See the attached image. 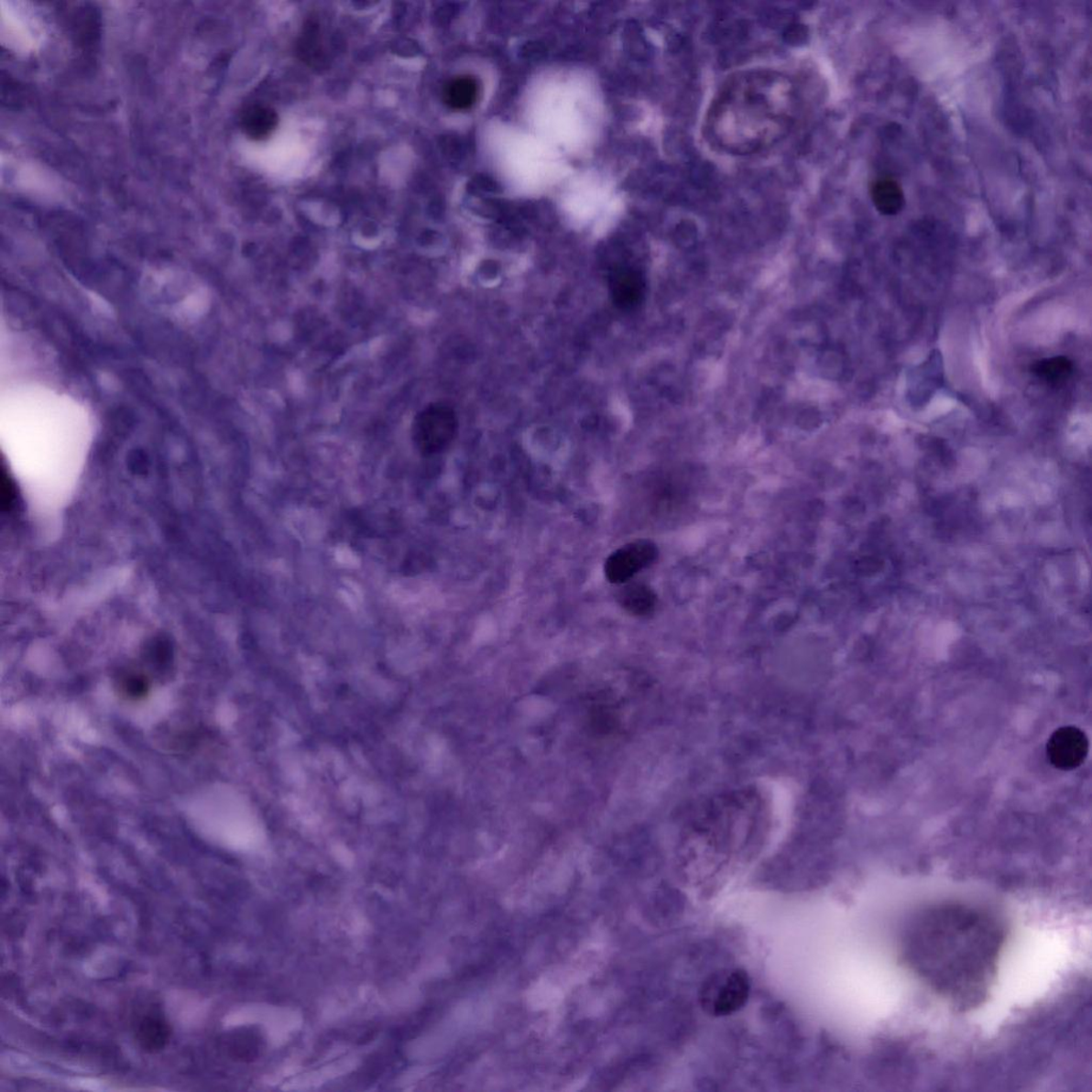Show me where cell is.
<instances>
[{
	"instance_id": "1",
	"label": "cell",
	"mask_w": 1092,
	"mask_h": 1092,
	"mask_svg": "<svg viewBox=\"0 0 1092 1092\" xmlns=\"http://www.w3.org/2000/svg\"><path fill=\"white\" fill-rule=\"evenodd\" d=\"M1005 941L989 913L964 903L925 910L903 939L907 966L934 991L962 1010L985 999Z\"/></svg>"
},
{
	"instance_id": "2",
	"label": "cell",
	"mask_w": 1092,
	"mask_h": 1092,
	"mask_svg": "<svg viewBox=\"0 0 1092 1092\" xmlns=\"http://www.w3.org/2000/svg\"><path fill=\"white\" fill-rule=\"evenodd\" d=\"M801 100L794 82L772 70L739 71L715 95L705 116L714 147L733 156L766 151L794 128Z\"/></svg>"
},
{
	"instance_id": "3",
	"label": "cell",
	"mask_w": 1092,
	"mask_h": 1092,
	"mask_svg": "<svg viewBox=\"0 0 1092 1092\" xmlns=\"http://www.w3.org/2000/svg\"><path fill=\"white\" fill-rule=\"evenodd\" d=\"M751 992L749 975L742 968H726L715 972L702 985L699 1000L702 1010L712 1017H727L742 1010Z\"/></svg>"
},
{
	"instance_id": "4",
	"label": "cell",
	"mask_w": 1092,
	"mask_h": 1092,
	"mask_svg": "<svg viewBox=\"0 0 1092 1092\" xmlns=\"http://www.w3.org/2000/svg\"><path fill=\"white\" fill-rule=\"evenodd\" d=\"M457 431L458 420L451 408L431 406L416 416L413 441L422 454L432 456L451 445Z\"/></svg>"
},
{
	"instance_id": "5",
	"label": "cell",
	"mask_w": 1092,
	"mask_h": 1092,
	"mask_svg": "<svg viewBox=\"0 0 1092 1092\" xmlns=\"http://www.w3.org/2000/svg\"><path fill=\"white\" fill-rule=\"evenodd\" d=\"M658 557L656 546L647 541H639L617 549L607 558L606 575L614 584H628L639 572L653 563Z\"/></svg>"
},
{
	"instance_id": "6",
	"label": "cell",
	"mask_w": 1092,
	"mask_h": 1092,
	"mask_svg": "<svg viewBox=\"0 0 1092 1092\" xmlns=\"http://www.w3.org/2000/svg\"><path fill=\"white\" fill-rule=\"evenodd\" d=\"M1089 740L1080 727L1068 726L1059 727L1052 734L1046 754L1053 766L1061 770H1074L1087 759Z\"/></svg>"
},
{
	"instance_id": "7",
	"label": "cell",
	"mask_w": 1092,
	"mask_h": 1092,
	"mask_svg": "<svg viewBox=\"0 0 1092 1092\" xmlns=\"http://www.w3.org/2000/svg\"><path fill=\"white\" fill-rule=\"evenodd\" d=\"M645 290V283L639 272L632 269L617 270L610 278V294L617 308L628 310L639 304Z\"/></svg>"
},
{
	"instance_id": "8",
	"label": "cell",
	"mask_w": 1092,
	"mask_h": 1092,
	"mask_svg": "<svg viewBox=\"0 0 1092 1092\" xmlns=\"http://www.w3.org/2000/svg\"><path fill=\"white\" fill-rule=\"evenodd\" d=\"M170 1036V1026L159 1016L147 1015L136 1025V1043L143 1051L148 1053L164 1050Z\"/></svg>"
},
{
	"instance_id": "9",
	"label": "cell",
	"mask_w": 1092,
	"mask_h": 1092,
	"mask_svg": "<svg viewBox=\"0 0 1092 1092\" xmlns=\"http://www.w3.org/2000/svg\"><path fill=\"white\" fill-rule=\"evenodd\" d=\"M870 196L876 210L885 216H896L905 207V192L901 186L892 179L876 180L870 190Z\"/></svg>"
},
{
	"instance_id": "10",
	"label": "cell",
	"mask_w": 1092,
	"mask_h": 1092,
	"mask_svg": "<svg viewBox=\"0 0 1092 1092\" xmlns=\"http://www.w3.org/2000/svg\"><path fill=\"white\" fill-rule=\"evenodd\" d=\"M479 86L475 78L463 76L446 84L443 99L452 109L466 110L477 102Z\"/></svg>"
},
{
	"instance_id": "11",
	"label": "cell",
	"mask_w": 1092,
	"mask_h": 1092,
	"mask_svg": "<svg viewBox=\"0 0 1092 1092\" xmlns=\"http://www.w3.org/2000/svg\"><path fill=\"white\" fill-rule=\"evenodd\" d=\"M1033 375L1049 386L1063 385L1074 374L1075 364L1067 356L1046 357L1033 364Z\"/></svg>"
},
{
	"instance_id": "12",
	"label": "cell",
	"mask_w": 1092,
	"mask_h": 1092,
	"mask_svg": "<svg viewBox=\"0 0 1092 1092\" xmlns=\"http://www.w3.org/2000/svg\"><path fill=\"white\" fill-rule=\"evenodd\" d=\"M621 606L634 616H646L652 612L656 604L653 591L645 584H628L617 595Z\"/></svg>"
},
{
	"instance_id": "13",
	"label": "cell",
	"mask_w": 1092,
	"mask_h": 1092,
	"mask_svg": "<svg viewBox=\"0 0 1092 1092\" xmlns=\"http://www.w3.org/2000/svg\"><path fill=\"white\" fill-rule=\"evenodd\" d=\"M277 126L278 115L275 110L268 106H252L246 110L243 118L245 132L252 139L268 138L275 131Z\"/></svg>"
},
{
	"instance_id": "14",
	"label": "cell",
	"mask_w": 1092,
	"mask_h": 1092,
	"mask_svg": "<svg viewBox=\"0 0 1092 1092\" xmlns=\"http://www.w3.org/2000/svg\"><path fill=\"white\" fill-rule=\"evenodd\" d=\"M120 693L126 695L127 699L140 700L147 695L149 691V682L145 675L138 673H127L122 675L118 682Z\"/></svg>"
},
{
	"instance_id": "15",
	"label": "cell",
	"mask_w": 1092,
	"mask_h": 1092,
	"mask_svg": "<svg viewBox=\"0 0 1092 1092\" xmlns=\"http://www.w3.org/2000/svg\"><path fill=\"white\" fill-rule=\"evenodd\" d=\"M471 187L474 191L494 192L497 191L496 181L486 177H481V175L474 179Z\"/></svg>"
}]
</instances>
